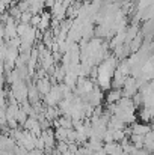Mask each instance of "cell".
Wrapping results in <instances>:
<instances>
[{
    "instance_id": "1",
    "label": "cell",
    "mask_w": 154,
    "mask_h": 155,
    "mask_svg": "<svg viewBox=\"0 0 154 155\" xmlns=\"http://www.w3.org/2000/svg\"><path fill=\"white\" fill-rule=\"evenodd\" d=\"M11 94L15 98V101L21 104L23 101L27 100V84L24 80H17L11 84Z\"/></svg>"
},
{
    "instance_id": "2",
    "label": "cell",
    "mask_w": 154,
    "mask_h": 155,
    "mask_svg": "<svg viewBox=\"0 0 154 155\" xmlns=\"http://www.w3.org/2000/svg\"><path fill=\"white\" fill-rule=\"evenodd\" d=\"M51 80L46 75V77H43V78H36V89H38V92H39V95L41 97H44V95H47L49 92H50L51 89Z\"/></svg>"
},
{
    "instance_id": "3",
    "label": "cell",
    "mask_w": 154,
    "mask_h": 155,
    "mask_svg": "<svg viewBox=\"0 0 154 155\" xmlns=\"http://www.w3.org/2000/svg\"><path fill=\"white\" fill-rule=\"evenodd\" d=\"M130 128H132V133H135V134H141V136H144V134H147L150 130H151V127H150V124H144V122H133V124H130Z\"/></svg>"
},
{
    "instance_id": "4",
    "label": "cell",
    "mask_w": 154,
    "mask_h": 155,
    "mask_svg": "<svg viewBox=\"0 0 154 155\" xmlns=\"http://www.w3.org/2000/svg\"><path fill=\"white\" fill-rule=\"evenodd\" d=\"M41 98L43 97L39 95L36 86L35 84H29L27 86V101L30 104H35V103H38V101H41Z\"/></svg>"
},
{
    "instance_id": "5",
    "label": "cell",
    "mask_w": 154,
    "mask_h": 155,
    "mask_svg": "<svg viewBox=\"0 0 154 155\" xmlns=\"http://www.w3.org/2000/svg\"><path fill=\"white\" fill-rule=\"evenodd\" d=\"M141 119V122L144 124H151L153 120V107H142V110L139 111V116H136Z\"/></svg>"
},
{
    "instance_id": "6",
    "label": "cell",
    "mask_w": 154,
    "mask_h": 155,
    "mask_svg": "<svg viewBox=\"0 0 154 155\" xmlns=\"http://www.w3.org/2000/svg\"><path fill=\"white\" fill-rule=\"evenodd\" d=\"M122 97V92H121V89H109V92L106 94V103L107 104H113L116 103L119 98Z\"/></svg>"
},
{
    "instance_id": "7",
    "label": "cell",
    "mask_w": 154,
    "mask_h": 155,
    "mask_svg": "<svg viewBox=\"0 0 154 155\" xmlns=\"http://www.w3.org/2000/svg\"><path fill=\"white\" fill-rule=\"evenodd\" d=\"M144 148H145L148 152H153V149H154V134H153L151 130H150L147 134H144Z\"/></svg>"
},
{
    "instance_id": "8",
    "label": "cell",
    "mask_w": 154,
    "mask_h": 155,
    "mask_svg": "<svg viewBox=\"0 0 154 155\" xmlns=\"http://www.w3.org/2000/svg\"><path fill=\"white\" fill-rule=\"evenodd\" d=\"M67 133H68L67 128L56 127L54 128V139H56V142H67Z\"/></svg>"
},
{
    "instance_id": "9",
    "label": "cell",
    "mask_w": 154,
    "mask_h": 155,
    "mask_svg": "<svg viewBox=\"0 0 154 155\" xmlns=\"http://www.w3.org/2000/svg\"><path fill=\"white\" fill-rule=\"evenodd\" d=\"M26 119H27V114H26L21 108H18V111H17V114H15V120L18 122V125L23 127V124L26 122Z\"/></svg>"
},
{
    "instance_id": "10",
    "label": "cell",
    "mask_w": 154,
    "mask_h": 155,
    "mask_svg": "<svg viewBox=\"0 0 154 155\" xmlns=\"http://www.w3.org/2000/svg\"><path fill=\"white\" fill-rule=\"evenodd\" d=\"M112 139H113V142L119 143L122 139H125V134L122 130H112Z\"/></svg>"
},
{
    "instance_id": "11",
    "label": "cell",
    "mask_w": 154,
    "mask_h": 155,
    "mask_svg": "<svg viewBox=\"0 0 154 155\" xmlns=\"http://www.w3.org/2000/svg\"><path fill=\"white\" fill-rule=\"evenodd\" d=\"M30 18H32L30 11H24V12H21V14H20V21H21V23H29V21H30Z\"/></svg>"
},
{
    "instance_id": "12",
    "label": "cell",
    "mask_w": 154,
    "mask_h": 155,
    "mask_svg": "<svg viewBox=\"0 0 154 155\" xmlns=\"http://www.w3.org/2000/svg\"><path fill=\"white\" fill-rule=\"evenodd\" d=\"M39 20H41V15H39V14H33L32 18H30V21H29V24H30L32 27L36 29V26L39 24Z\"/></svg>"
},
{
    "instance_id": "13",
    "label": "cell",
    "mask_w": 154,
    "mask_h": 155,
    "mask_svg": "<svg viewBox=\"0 0 154 155\" xmlns=\"http://www.w3.org/2000/svg\"><path fill=\"white\" fill-rule=\"evenodd\" d=\"M35 148H36V149H39V151H43V149L46 148V145H44V140H43V137H41V136L35 139Z\"/></svg>"
},
{
    "instance_id": "14",
    "label": "cell",
    "mask_w": 154,
    "mask_h": 155,
    "mask_svg": "<svg viewBox=\"0 0 154 155\" xmlns=\"http://www.w3.org/2000/svg\"><path fill=\"white\" fill-rule=\"evenodd\" d=\"M135 155H151V152H148L145 148H141V149H136Z\"/></svg>"
}]
</instances>
